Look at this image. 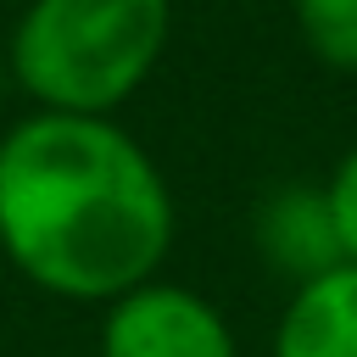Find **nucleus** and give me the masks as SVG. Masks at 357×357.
Returning a JSON list of instances; mask_svg holds the SVG:
<instances>
[{"instance_id":"obj_1","label":"nucleus","mask_w":357,"mask_h":357,"mask_svg":"<svg viewBox=\"0 0 357 357\" xmlns=\"http://www.w3.org/2000/svg\"><path fill=\"white\" fill-rule=\"evenodd\" d=\"M0 251L61 301H117L173 251V190L112 117L28 112L0 134Z\"/></svg>"},{"instance_id":"obj_2","label":"nucleus","mask_w":357,"mask_h":357,"mask_svg":"<svg viewBox=\"0 0 357 357\" xmlns=\"http://www.w3.org/2000/svg\"><path fill=\"white\" fill-rule=\"evenodd\" d=\"M173 0H28L11 28V84L39 112L112 117L162 61Z\"/></svg>"},{"instance_id":"obj_3","label":"nucleus","mask_w":357,"mask_h":357,"mask_svg":"<svg viewBox=\"0 0 357 357\" xmlns=\"http://www.w3.org/2000/svg\"><path fill=\"white\" fill-rule=\"evenodd\" d=\"M100 357H240V346L218 301L173 279H145L106 301Z\"/></svg>"},{"instance_id":"obj_4","label":"nucleus","mask_w":357,"mask_h":357,"mask_svg":"<svg viewBox=\"0 0 357 357\" xmlns=\"http://www.w3.org/2000/svg\"><path fill=\"white\" fill-rule=\"evenodd\" d=\"M251 234H257L262 262L279 279H290V284H307V279H318V273H329V268L346 262L324 184H279L257 206Z\"/></svg>"},{"instance_id":"obj_5","label":"nucleus","mask_w":357,"mask_h":357,"mask_svg":"<svg viewBox=\"0 0 357 357\" xmlns=\"http://www.w3.org/2000/svg\"><path fill=\"white\" fill-rule=\"evenodd\" d=\"M268 357H357V262L290 284Z\"/></svg>"},{"instance_id":"obj_6","label":"nucleus","mask_w":357,"mask_h":357,"mask_svg":"<svg viewBox=\"0 0 357 357\" xmlns=\"http://www.w3.org/2000/svg\"><path fill=\"white\" fill-rule=\"evenodd\" d=\"M290 11L329 73H357V0H290Z\"/></svg>"},{"instance_id":"obj_7","label":"nucleus","mask_w":357,"mask_h":357,"mask_svg":"<svg viewBox=\"0 0 357 357\" xmlns=\"http://www.w3.org/2000/svg\"><path fill=\"white\" fill-rule=\"evenodd\" d=\"M324 195H329V218H335L340 251H346V262H357V145L335 162V173H329V184H324Z\"/></svg>"},{"instance_id":"obj_8","label":"nucleus","mask_w":357,"mask_h":357,"mask_svg":"<svg viewBox=\"0 0 357 357\" xmlns=\"http://www.w3.org/2000/svg\"><path fill=\"white\" fill-rule=\"evenodd\" d=\"M6 84H11V67H6V50H0V95H6Z\"/></svg>"}]
</instances>
